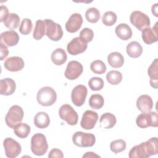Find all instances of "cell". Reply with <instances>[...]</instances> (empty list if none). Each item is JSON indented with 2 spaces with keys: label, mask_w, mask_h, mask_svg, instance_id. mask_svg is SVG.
Returning a JSON list of instances; mask_svg holds the SVG:
<instances>
[{
  "label": "cell",
  "mask_w": 158,
  "mask_h": 158,
  "mask_svg": "<svg viewBox=\"0 0 158 158\" xmlns=\"http://www.w3.org/2000/svg\"><path fill=\"white\" fill-rule=\"evenodd\" d=\"M158 153L157 138L153 137L133 146L129 151L130 158H147Z\"/></svg>",
  "instance_id": "obj_1"
},
{
  "label": "cell",
  "mask_w": 158,
  "mask_h": 158,
  "mask_svg": "<svg viewBox=\"0 0 158 158\" xmlns=\"http://www.w3.org/2000/svg\"><path fill=\"white\" fill-rule=\"evenodd\" d=\"M38 102L43 106L53 105L57 99V94L55 90L50 86H44L40 89L36 95Z\"/></svg>",
  "instance_id": "obj_2"
},
{
  "label": "cell",
  "mask_w": 158,
  "mask_h": 158,
  "mask_svg": "<svg viewBox=\"0 0 158 158\" xmlns=\"http://www.w3.org/2000/svg\"><path fill=\"white\" fill-rule=\"evenodd\" d=\"M48 149V144L46 136L42 133L35 134L31 139V152L36 156L44 155Z\"/></svg>",
  "instance_id": "obj_3"
},
{
  "label": "cell",
  "mask_w": 158,
  "mask_h": 158,
  "mask_svg": "<svg viewBox=\"0 0 158 158\" xmlns=\"http://www.w3.org/2000/svg\"><path fill=\"white\" fill-rule=\"evenodd\" d=\"M23 115L24 112L22 108L18 105H14L10 107L6 115V123L9 127L14 128L15 125L22 121Z\"/></svg>",
  "instance_id": "obj_4"
},
{
  "label": "cell",
  "mask_w": 158,
  "mask_h": 158,
  "mask_svg": "<svg viewBox=\"0 0 158 158\" xmlns=\"http://www.w3.org/2000/svg\"><path fill=\"white\" fill-rule=\"evenodd\" d=\"M136 123L141 128H145L149 127H157L158 126L157 114L153 111L142 112L136 117Z\"/></svg>",
  "instance_id": "obj_5"
},
{
  "label": "cell",
  "mask_w": 158,
  "mask_h": 158,
  "mask_svg": "<svg viewBox=\"0 0 158 158\" xmlns=\"http://www.w3.org/2000/svg\"><path fill=\"white\" fill-rule=\"evenodd\" d=\"M72 141L77 146L87 148L91 147L95 144L96 138L92 133L77 131L72 136Z\"/></svg>",
  "instance_id": "obj_6"
},
{
  "label": "cell",
  "mask_w": 158,
  "mask_h": 158,
  "mask_svg": "<svg viewBox=\"0 0 158 158\" xmlns=\"http://www.w3.org/2000/svg\"><path fill=\"white\" fill-rule=\"evenodd\" d=\"M46 25V35L52 41H59L63 36L61 26L51 19L44 20Z\"/></svg>",
  "instance_id": "obj_7"
},
{
  "label": "cell",
  "mask_w": 158,
  "mask_h": 158,
  "mask_svg": "<svg viewBox=\"0 0 158 158\" xmlns=\"http://www.w3.org/2000/svg\"><path fill=\"white\" fill-rule=\"evenodd\" d=\"M130 20L131 24L139 31L149 27L151 24L149 17L139 10L133 11L130 15Z\"/></svg>",
  "instance_id": "obj_8"
},
{
  "label": "cell",
  "mask_w": 158,
  "mask_h": 158,
  "mask_svg": "<svg viewBox=\"0 0 158 158\" xmlns=\"http://www.w3.org/2000/svg\"><path fill=\"white\" fill-rule=\"evenodd\" d=\"M59 114L60 118L70 125H75L78 122V114L69 104L62 105L59 110Z\"/></svg>",
  "instance_id": "obj_9"
},
{
  "label": "cell",
  "mask_w": 158,
  "mask_h": 158,
  "mask_svg": "<svg viewBox=\"0 0 158 158\" xmlns=\"http://www.w3.org/2000/svg\"><path fill=\"white\" fill-rule=\"evenodd\" d=\"M3 146L6 157L15 158L17 157L22 151V147L17 141L12 138H6L3 141Z\"/></svg>",
  "instance_id": "obj_10"
},
{
  "label": "cell",
  "mask_w": 158,
  "mask_h": 158,
  "mask_svg": "<svg viewBox=\"0 0 158 158\" xmlns=\"http://www.w3.org/2000/svg\"><path fill=\"white\" fill-rule=\"evenodd\" d=\"M87 93V88L85 85H77L72 89L71 93V99L72 102L76 106H81L85 102Z\"/></svg>",
  "instance_id": "obj_11"
},
{
  "label": "cell",
  "mask_w": 158,
  "mask_h": 158,
  "mask_svg": "<svg viewBox=\"0 0 158 158\" xmlns=\"http://www.w3.org/2000/svg\"><path fill=\"white\" fill-rule=\"evenodd\" d=\"M83 71L82 64L77 61H70L66 67L64 75L66 78L70 80H73L78 78Z\"/></svg>",
  "instance_id": "obj_12"
},
{
  "label": "cell",
  "mask_w": 158,
  "mask_h": 158,
  "mask_svg": "<svg viewBox=\"0 0 158 158\" xmlns=\"http://www.w3.org/2000/svg\"><path fill=\"white\" fill-rule=\"evenodd\" d=\"M88 47V43L83 41L80 37L73 38L67 44V52L73 56L80 54L86 51Z\"/></svg>",
  "instance_id": "obj_13"
},
{
  "label": "cell",
  "mask_w": 158,
  "mask_h": 158,
  "mask_svg": "<svg viewBox=\"0 0 158 158\" xmlns=\"http://www.w3.org/2000/svg\"><path fill=\"white\" fill-rule=\"evenodd\" d=\"M98 120V115L97 112L93 110H87L82 115L80 125L85 130H91L94 127Z\"/></svg>",
  "instance_id": "obj_14"
},
{
  "label": "cell",
  "mask_w": 158,
  "mask_h": 158,
  "mask_svg": "<svg viewBox=\"0 0 158 158\" xmlns=\"http://www.w3.org/2000/svg\"><path fill=\"white\" fill-rule=\"evenodd\" d=\"M83 23V18L81 14L74 13L71 15L65 23V29L69 33H75L81 28Z\"/></svg>",
  "instance_id": "obj_15"
},
{
  "label": "cell",
  "mask_w": 158,
  "mask_h": 158,
  "mask_svg": "<svg viewBox=\"0 0 158 158\" xmlns=\"http://www.w3.org/2000/svg\"><path fill=\"white\" fill-rule=\"evenodd\" d=\"M158 22H156L154 26L152 28L148 27L143 30L142 39L143 41L147 44H151L158 40Z\"/></svg>",
  "instance_id": "obj_16"
},
{
  "label": "cell",
  "mask_w": 158,
  "mask_h": 158,
  "mask_svg": "<svg viewBox=\"0 0 158 158\" xmlns=\"http://www.w3.org/2000/svg\"><path fill=\"white\" fill-rule=\"evenodd\" d=\"M4 66L8 71L18 72L24 67V62L20 57L12 56L5 60Z\"/></svg>",
  "instance_id": "obj_17"
},
{
  "label": "cell",
  "mask_w": 158,
  "mask_h": 158,
  "mask_svg": "<svg viewBox=\"0 0 158 158\" xmlns=\"http://www.w3.org/2000/svg\"><path fill=\"white\" fill-rule=\"evenodd\" d=\"M136 107L141 112H149L153 107V101L149 95H141L137 99Z\"/></svg>",
  "instance_id": "obj_18"
},
{
  "label": "cell",
  "mask_w": 158,
  "mask_h": 158,
  "mask_svg": "<svg viewBox=\"0 0 158 158\" xmlns=\"http://www.w3.org/2000/svg\"><path fill=\"white\" fill-rule=\"evenodd\" d=\"M16 88V84L14 80L6 78L0 81V94L4 96L12 94Z\"/></svg>",
  "instance_id": "obj_19"
},
{
  "label": "cell",
  "mask_w": 158,
  "mask_h": 158,
  "mask_svg": "<svg viewBox=\"0 0 158 158\" xmlns=\"http://www.w3.org/2000/svg\"><path fill=\"white\" fill-rule=\"evenodd\" d=\"M19 41V36L15 31H6L1 34V42L6 44L7 46H15Z\"/></svg>",
  "instance_id": "obj_20"
},
{
  "label": "cell",
  "mask_w": 158,
  "mask_h": 158,
  "mask_svg": "<svg viewBox=\"0 0 158 158\" xmlns=\"http://www.w3.org/2000/svg\"><path fill=\"white\" fill-rule=\"evenodd\" d=\"M148 73L150 78L151 86L157 89L158 88V59L156 58L152 62L148 69Z\"/></svg>",
  "instance_id": "obj_21"
},
{
  "label": "cell",
  "mask_w": 158,
  "mask_h": 158,
  "mask_svg": "<svg viewBox=\"0 0 158 158\" xmlns=\"http://www.w3.org/2000/svg\"><path fill=\"white\" fill-rule=\"evenodd\" d=\"M117 36L122 40H128L132 36V30L128 25L127 23H120L115 29Z\"/></svg>",
  "instance_id": "obj_22"
},
{
  "label": "cell",
  "mask_w": 158,
  "mask_h": 158,
  "mask_svg": "<svg viewBox=\"0 0 158 158\" xmlns=\"http://www.w3.org/2000/svg\"><path fill=\"white\" fill-rule=\"evenodd\" d=\"M117 122V119L115 116L109 112H106L103 114L99 119V127L105 128L109 129L112 128L115 126Z\"/></svg>",
  "instance_id": "obj_23"
},
{
  "label": "cell",
  "mask_w": 158,
  "mask_h": 158,
  "mask_svg": "<svg viewBox=\"0 0 158 158\" xmlns=\"http://www.w3.org/2000/svg\"><path fill=\"white\" fill-rule=\"evenodd\" d=\"M50 123V118L47 113L44 112H38L34 117V124L39 128H47Z\"/></svg>",
  "instance_id": "obj_24"
},
{
  "label": "cell",
  "mask_w": 158,
  "mask_h": 158,
  "mask_svg": "<svg viewBox=\"0 0 158 158\" xmlns=\"http://www.w3.org/2000/svg\"><path fill=\"white\" fill-rule=\"evenodd\" d=\"M51 59L55 65H61L66 62L67 56L64 49L62 48H57L52 51Z\"/></svg>",
  "instance_id": "obj_25"
},
{
  "label": "cell",
  "mask_w": 158,
  "mask_h": 158,
  "mask_svg": "<svg viewBox=\"0 0 158 158\" xmlns=\"http://www.w3.org/2000/svg\"><path fill=\"white\" fill-rule=\"evenodd\" d=\"M127 54L133 58L139 57L143 52V48L138 41H131L127 44L126 47Z\"/></svg>",
  "instance_id": "obj_26"
},
{
  "label": "cell",
  "mask_w": 158,
  "mask_h": 158,
  "mask_svg": "<svg viewBox=\"0 0 158 158\" xmlns=\"http://www.w3.org/2000/svg\"><path fill=\"white\" fill-rule=\"evenodd\" d=\"M107 62L113 68H120L124 63L123 56L118 52H112L107 56Z\"/></svg>",
  "instance_id": "obj_27"
},
{
  "label": "cell",
  "mask_w": 158,
  "mask_h": 158,
  "mask_svg": "<svg viewBox=\"0 0 158 158\" xmlns=\"http://www.w3.org/2000/svg\"><path fill=\"white\" fill-rule=\"evenodd\" d=\"M4 25L9 29H16L20 24V17L15 13H10L4 21Z\"/></svg>",
  "instance_id": "obj_28"
},
{
  "label": "cell",
  "mask_w": 158,
  "mask_h": 158,
  "mask_svg": "<svg viewBox=\"0 0 158 158\" xmlns=\"http://www.w3.org/2000/svg\"><path fill=\"white\" fill-rule=\"evenodd\" d=\"M46 35V25L43 20H38L33 33V37L36 40H41Z\"/></svg>",
  "instance_id": "obj_29"
},
{
  "label": "cell",
  "mask_w": 158,
  "mask_h": 158,
  "mask_svg": "<svg viewBox=\"0 0 158 158\" xmlns=\"http://www.w3.org/2000/svg\"><path fill=\"white\" fill-rule=\"evenodd\" d=\"M30 127L25 123H19L14 128V132L20 138H25L30 134Z\"/></svg>",
  "instance_id": "obj_30"
},
{
  "label": "cell",
  "mask_w": 158,
  "mask_h": 158,
  "mask_svg": "<svg viewBox=\"0 0 158 158\" xmlns=\"http://www.w3.org/2000/svg\"><path fill=\"white\" fill-rule=\"evenodd\" d=\"M104 104V99L101 94H94L89 99V105L93 109H99L102 108Z\"/></svg>",
  "instance_id": "obj_31"
},
{
  "label": "cell",
  "mask_w": 158,
  "mask_h": 158,
  "mask_svg": "<svg viewBox=\"0 0 158 158\" xmlns=\"http://www.w3.org/2000/svg\"><path fill=\"white\" fill-rule=\"evenodd\" d=\"M107 81L112 85L119 84L122 80V74L117 70H111L106 75Z\"/></svg>",
  "instance_id": "obj_32"
},
{
  "label": "cell",
  "mask_w": 158,
  "mask_h": 158,
  "mask_svg": "<svg viewBox=\"0 0 158 158\" xmlns=\"http://www.w3.org/2000/svg\"><path fill=\"white\" fill-rule=\"evenodd\" d=\"M101 17L100 12L95 7H90L85 12V17L88 22L92 23L98 22Z\"/></svg>",
  "instance_id": "obj_33"
},
{
  "label": "cell",
  "mask_w": 158,
  "mask_h": 158,
  "mask_svg": "<svg viewBox=\"0 0 158 158\" xmlns=\"http://www.w3.org/2000/svg\"><path fill=\"white\" fill-rule=\"evenodd\" d=\"M90 69L93 73L98 75L104 73L107 70L105 64L101 60L93 61L90 65Z\"/></svg>",
  "instance_id": "obj_34"
},
{
  "label": "cell",
  "mask_w": 158,
  "mask_h": 158,
  "mask_svg": "<svg viewBox=\"0 0 158 158\" xmlns=\"http://www.w3.org/2000/svg\"><path fill=\"white\" fill-rule=\"evenodd\" d=\"M117 15L112 11L106 12L102 17V22L106 26H112L117 22Z\"/></svg>",
  "instance_id": "obj_35"
},
{
  "label": "cell",
  "mask_w": 158,
  "mask_h": 158,
  "mask_svg": "<svg viewBox=\"0 0 158 158\" xmlns=\"http://www.w3.org/2000/svg\"><path fill=\"white\" fill-rule=\"evenodd\" d=\"M126 142L122 139L114 140L112 141L110 144V150L115 154L123 151L126 149Z\"/></svg>",
  "instance_id": "obj_36"
},
{
  "label": "cell",
  "mask_w": 158,
  "mask_h": 158,
  "mask_svg": "<svg viewBox=\"0 0 158 158\" xmlns=\"http://www.w3.org/2000/svg\"><path fill=\"white\" fill-rule=\"evenodd\" d=\"M33 23L30 19H23L21 22L19 31L23 35H27L30 34L32 30Z\"/></svg>",
  "instance_id": "obj_37"
},
{
  "label": "cell",
  "mask_w": 158,
  "mask_h": 158,
  "mask_svg": "<svg viewBox=\"0 0 158 158\" xmlns=\"http://www.w3.org/2000/svg\"><path fill=\"white\" fill-rule=\"evenodd\" d=\"M104 81L100 77H94L91 78L88 81V85L93 91H99L104 87Z\"/></svg>",
  "instance_id": "obj_38"
},
{
  "label": "cell",
  "mask_w": 158,
  "mask_h": 158,
  "mask_svg": "<svg viewBox=\"0 0 158 158\" xmlns=\"http://www.w3.org/2000/svg\"><path fill=\"white\" fill-rule=\"evenodd\" d=\"M79 37L86 43L91 42L94 37L93 31L91 28H85L80 32Z\"/></svg>",
  "instance_id": "obj_39"
},
{
  "label": "cell",
  "mask_w": 158,
  "mask_h": 158,
  "mask_svg": "<svg viewBox=\"0 0 158 158\" xmlns=\"http://www.w3.org/2000/svg\"><path fill=\"white\" fill-rule=\"evenodd\" d=\"M48 157L50 158L52 157H57V158H62L64 157L63 152L59 149L54 148L51 149L48 154Z\"/></svg>",
  "instance_id": "obj_40"
},
{
  "label": "cell",
  "mask_w": 158,
  "mask_h": 158,
  "mask_svg": "<svg viewBox=\"0 0 158 158\" xmlns=\"http://www.w3.org/2000/svg\"><path fill=\"white\" fill-rule=\"evenodd\" d=\"M0 51H1V60H3L8 55H9V50L7 47L2 42L0 43Z\"/></svg>",
  "instance_id": "obj_41"
},
{
  "label": "cell",
  "mask_w": 158,
  "mask_h": 158,
  "mask_svg": "<svg viewBox=\"0 0 158 158\" xmlns=\"http://www.w3.org/2000/svg\"><path fill=\"white\" fill-rule=\"evenodd\" d=\"M0 15H1V18H0V22H4V20L7 17V16L9 15V10L7 7L6 6L1 5L0 7Z\"/></svg>",
  "instance_id": "obj_42"
},
{
  "label": "cell",
  "mask_w": 158,
  "mask_h": 158,
  "mask_svg": "<svg viewBox=\"0 0 158 158\" xmlns=\"http://www.w3.org/2000/svg\"><path fill=\"white\" fill-rule=\"evenodd\" d=\"M100 157L99 156L96 154L94 152H87L85 153V154L83 156V157Z\"/></svg>",
  "instance_id": "obj_43"
},
{
  "label": "cell",
  "mask_w": 158,
  "mask_h": 158,
  "mask_svg": "<svg viewBox=\"0 0 158 158\" xmlns=\"http://www.w3.org/2000/svg\"><path fill=\"white\" fill-rule=\"evenodd\" d=\"M157 5L158 4L156 3L155 4H154L152 7H151V10H152V13L156 16V17H157L158 15H157Z\"/></svg>",
  "instance_id": "obj_44"
}]
</instances>
